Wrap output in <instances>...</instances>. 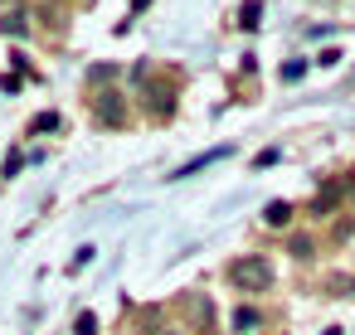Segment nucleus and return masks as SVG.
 <instances>
[{"instance_id":"1","label":"nucleus","mask_w":355,"mask_h":335,"mask_svg":"<svg viewBox=\"0 0 355 335\" xmlns=\"http://www.w3.org/2000/svg\"><path fill=\"white\" fill-rule=\"evenodd\" d=\"M229 282H234L239 291H268V287H272V262H268L263 253H248V257L229 262Z\"/></svg>"},{"instance_id":"2","label":"nucleus","mask_w":355,"mask_h":335,"mask_svg":"<svg viewBox=\"0 0 355 335\" xmlns=\"http://www.w3.org/2000/svg\"><path fill=\"white\" fill-rule=\"evenodd\" d=\"M93 112H98V122H107V127H122V122H127V102H122V93H98Z\"/></svg>"},{"instance_id":"3","label":"nucleus","mask_w":355,"mask_h":335,"mask_svg":"<svg viewBox=\"0 0 355 335\" xmlns=\"http://www.w3.org/2000/svg\"><path fill=\"white\" fill-rule=\"evenodd\" d=\"M146 98H151V112H156V117H171V112H175V88H171V83H151Z\"/></svg>"},{"instance_id":"4","label":"nucleus","mask_w":355,"mask_h":335,"mask_svg":"<svg viewBox=\"0 0 355 335\" xmlns=\"http://www.w3.org/2000/svg\"><path fill=\"white\" fill-rule=\"evenodd\" d=\"M224 156H229V146H214V151H205V156H195V161H185V165H180V170H175L171 180H185V175H200L205 165H214V161H224Z\"/></svg>"},{"instance_id":"5","label":"nucleus","mask_w":355,"mask_h":335,"mask_svg":"<svg viewBox=\"0 0 355 335\" xmlns=\"http://www.w3.org/2000/svg\"><path fill=\"white\" fill-rule=\"evenodd\" d=\"M263 224H272V228H287V224H292V204H287V199H272V204L263 209Z\"/></svg>"},{"instance_id":"6","label":"nucleus","mask_w":355,"mask_h":335,"mask_svg":"<svg viewBox=\"0 0 355 335\" xmlns=\"http://www.w3.org/2000/svg\"><path fill=\"white\" fill-rule=\"evenodd\" d=\"M0 35H10V39H20V35H30V25H25V15H0Z\"/></svg>"},{"instance_id":"7","label":"nucleus","mask_w":355,"mask_h":335,"mask_svg":"<svg viewBox=\"0 0 355 335\" xmlns=\"http://www.w3.org/2000/svg\"><path fill=\"white\" fill-rule=\"evenodd\" d=\"M258 15H263V6H258V0H248V6L239 10V25H243V30H258Z\"/></svg>"},{"instance_id":"8","label":"nucleus","mask_w":355,"mask_h":335,"mask_svg":"<svg viewBox=\"0 0 355 335\" xmlns=\"http://www.w3.org/2000/svg\"><path fill=\"white\" fill-rule=\"evenodd\" d=\"M253 325H258V311L253 306H239L234 311V330H253Z\"/></svg>"},{"instance_id":"9","label":"nucleus","mask_w":355,"mask_h":335,"mask_svg":"<svg viewBox=\"0 0 355 335\" xmlns=\"http://www.w3.org/2000/svg\"><path fill=\"white\" fill-rule=\"evenodd\" d=\"M336 199H340V185H326V190L316 194V214H326V209H331Z\"/></svg>"},{"instance_id":"10","label":"nucleus","mask_w":355,"mask_h":335,"mask_svg":"<svg viewBox=\"0 0 355 335\" xmlns=\"http://www.w3.org/2000/svg\"><path fill=\"white\" fill-rule=\"evenodd\" d=\"M73 335H98V316H93V311H83V316L73 320Z\"/></svg>"},{"instance_id":"11","label":"nucleus","mask_w":355,"mask_h":335,"mask_svg":"<svg viewBox=\"0 0 355 335\" xmlns=\"http://www.w3.org/2000/svg\"><path fill=\"white\" fill-rule=\"evenodd\" d=\"M302 73H306V64H302V59H292V64H282V83H297Z\"/></svg>"},{"instance_id":"12","label":"nucleus","mask_w":355,"mask_h":335,"mask_svg":"<svg viewBox=\"0 0 355 335\" xmlns=\"http://www.w3.org/2000/svg\"><path fill=\"white\" fill-rule=\"evenodd\" d=\"M316 248H311V238H292V257H311Z\"/></svg>"},{"instance_id":"13","label":"nucleus","mask_w":355,"mask_h":335,"mask_svg":"<svg viewBox=\"0 0 355 335\" xmlns=\"http://www.w3.org/2000/svg\"><path fill=\"white\" fill-rule=\"evenodd\" d=\"M253 165H258V170H268V165H277V151H272V146H268V151H258V161H253Z\"/></svg>"},{"instance_id":"14","label":"nucleus","mask_w":355,"mask_h":335,"mask_svg":"<svg viewBox=\"0 0 355 335\" xmlns=\"http://www.w3.org/2000/svg\"><path fill=\"white\" fill-rule=\"evenodd\" d=\"M20 165H25V156H20V151H10V161H6V180H10V175H20Z\"/></svg>"},{"instance_id":"15","label":"nucleus","mask_w":355,"mask_h":335,"mask_svg":"<svg viewBox=\"0 0 355 335\" xmlns=\"http://www.w3.org/2000/svg\"><path fill=\"white\" fill-rule=\"evenodd\" d=\"M93 253H98V248H78V253H73V272H78V267H88V262H93Z\"/></svg>"},{"instance_id":"16","label":"nucleus","mask_w":355,"mask_h":335,"mask_svg":"<svg viewBox=\"0 0 355 335\" xmlns=\"http://www.w3.org/2000/svg\"><path fill=\"white\" fill-rule=\"evenodd\" d=\"M54 127H59V117H54V112H44V117L35 122V132H54Z\"/></svg>"},{"instance_id":"17","label":"nucleus","mask_w":355,"mask_h":335,"mask_svg":"<svg viewBox=\"0 0 355 335\" xmlns=\"http://www.w3.org/2000/svg\"><path fill=\"white\" fill-rule=\"evenodd\" d=\"M141 6H151V0H132V10H141Z\"/></svg>"},{"instance_id":"18","label":"nucleus","mask_w":355,"mask_h":335,"mask_svg":"<svg viewBox=\"0 0 355 335\" xmlns=\"http://www.w3.org/2000/svg\"><path fill=\"white\" fill-rule=\"evenodd\" d=\"M326 335H340V330H326Z\"/></svg>"},{"instance_id":"19","label":"nucleus","mask_w":355,"mask_h":335,"mask_svg":"<svg viewBox=\"0 0 355 335\" xmlns=\"http://www.w3.org/2000/svg\"><path fill=\"white\" fill-rule=\"evenodd\" d=\"M350 199H355V185H350Z\"/></svg>"}]
</instances>
